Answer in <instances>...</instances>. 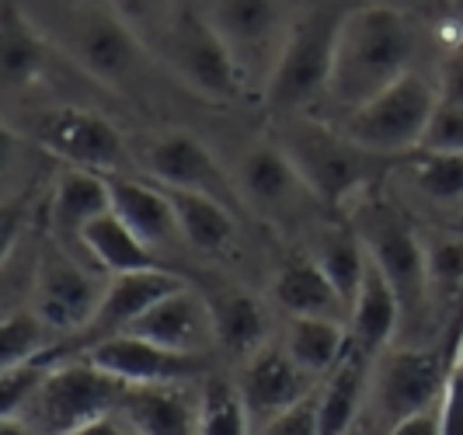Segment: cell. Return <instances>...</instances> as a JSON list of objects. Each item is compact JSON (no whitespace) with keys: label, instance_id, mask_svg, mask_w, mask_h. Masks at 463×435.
Wrapping results in <instances>:
<instances>
[{"label":"cell","instance_id":"obj_1","mask_svg":"<svg viewBox=\"0 0 463 435\" xmlns=\"http://www.w3.org/2000/svg\"><path fill=\"white\" fill-rule=\"evenodd\" d=\"M415 49L418 24L408 11L394 4L345 7L327 101H335L342 115L359 109L373 94L411 73Z\"/></svg>","mask_w":463,"mask_h":435},{"label":"cell","instance_id":"obj_2","mask_svg":"<svg viewBox=\"0 0 463 435\" xmlns=\"http://www.w3.org/2000/svg\"><path fill=\"white\" fill-rule=\"evenodd\" d=\"M276 143L300 167L303 182L321 199L331 216H345L366 192H373L391 171H397L401 157H383L363 150L359 143L314 115H289L279 118Z\"/></svg>","mask_w":463,"mask_h":435},{"label":"cell","instance_id":"obj_3","mask_svg":"<svg viewBox=\"0 0 463 435\" xmlns=\"http://www.w3.org/2000/svg\"><path fill=\"white\" fill-rule=\"evenodd\" d=\"M342 18L345 7H310L282 32L276 67L265 80L269 115H310L331 94Z\"/></svg>","mask_w":463,"mask_h":435},{"label":"cell","instance_id":"obj_4","mask_svg":"<svg viewBox=\"0 0 463 435\" xmlns=\"http://www.w3.org/2000/svg\"><path fill=\"white\" fill-rule=\"evenodd\" d=\"M345 216L352 220L355 233L363 237V248L370 254V261L394 286L397 299H401V310H404V335H411L432 314V307H429V279H425L421 227L397 206L394 199L380 195L376 188L366 192Z\"/></svg>","mask_w":463,"mask_h":435},{"label":"cell","instance_id":"obj_5","mask_svg":"<svg viewBox=\"0 0 463 435\" xmlns=\"http://www.w3.org/2000/svg\"><path fill=\"white\" fill-rule=\"evenodd\" d=\"M7 129L70 167H84L98 175H143L122 129L94 109L52 105L28 112L22 122H7Z\"/></svg>","mask_w":463,"mask_h":435},{"label":"cell","instance_id":"obj_6","mask_svg":"<svg viewBox=\"0 0 463 435\" xmlns=\"http://www.w3.org/2000/svg\"><path fill=\"white\" fill-rule=\"evenodd\" d=\"M446 380H449V363L439 345L383 348L373 359L366 408L355 429H363L366 435H391L404 418L442 401Z\"/></svg>","mask_w":463,"mask_h":435},{"label":"cell","instance_id":"obj_7","mask_svg":"<svg viewBox=\"0 0 463 435\" xmlns=\"http://www.w3.org/2000/svg\"><path fill=\"white\" fill-rule=\"evenodd\" d=\"M126 390V380L94 366L91 359H70L49 369L39 390L11 418H18L35 435H73L105 414H116Z\"/></svg>","mask_w":463,"mask_h":435},{"label":"cell","instance_id":"obj_8","mask_svg":"<svg viewBox=\"0 0 463 435\" xmlns=\"http://www.w3.org/2000/svg\"><path fill=\"white\" fill-rule=\"evenodd\" d=\"M439 109V88L429 84L421 73H404L391 88L373 94L359 109L338 115V129L363 150L383 157H404L418 150Z\"/></svg>","mask_w":463,"mask_h":435},{"label":"cell","instance_id":"obj_9","mask_svg":"<svg viewBox=\"0 0 463 435\" xmlns=\"http://www.w3.org/2000/svg\"><path fill=\"white\" fill-rule=\"evenodd\" d=\"M164 60L178 73V80L213 105H233L248 91V70L241 67L231 43L220 35L213 18L182 11L167 35Z\"/></svg>","mask_w":463,"mask_h":435},{"label":"cell","instance_id":"obj_10","mask_svg":"<svg viewBox=\"0 0 463 435\" xmlns=\"http://www.w3.org/2000/svg\"><path fill=\"white\" fill-rule=\"evenodd\" d=\"M182 282H188L185 272H137V275H112L109 279V289L98 303L88 321L80 324L73 335L67 338H56L49 345L43 355H35L39 363L46 366H60V363H70V359H84L91 348L112 342L118 335H126L133 324L171 289H178Z\"/></svg>","mask_w":463,"mask_h":435},{"label":"cell","instance_id":"obj_11","mask_svg":"<svg viewBox=\"0 0 463 435\" xmlns=\"http://www.w3.org/2000/svg\"><path fill=\"white\" fill-rule=\"evenodd\" d=\"M109 289L105 272H98L84 258L67 251L60 241L49 237L39 248L35 269H32V307L49 324L56 338L73 335L80 324L98 310V303Z\"/></svg>","mask_w":463,"mask_h":435},{"label":"cell","instance_id":"obj_12","mask_svg":"<svg viewBox=\"0 0 463 435\" xmlns=\"http://www.w3.org/2000/svg\"><path fill=\"white\" fill-rule=\"evenodd\" d=\"M137 161L143 164L139 171L146 178L171 184V188H185V192L209 195V199L231 206L244 223L251 220V209H248L241 188H237V178H231L223 171V164L216 161V154L209 150L203 139L185 133V129L161 133V137H154L150 143H143Z\"/></svg>","mask_w":463,"mask_h":435},{"label":"cell","instance_id":"obj_13","mask_svg":"<svg viewBox=\"0 0 463 435\" xmlns=\"http://www.w3.org/2000/svg\"><path fill=\"white\" fill-rule=\"evenodd\" d=\"M237 188L251 216H261L269 223H297L307 209H325L279 143H258L241 157Z\"/></svg>","mask_w":463,"mask_h":435},{"label":"cell","instance_id":"obj_14","mask_svg":"<svg viewBox=\"0 0 463 435\" xmlns=\"http://www.w3.org/2000/svg\"><path fill=\"white\" fill-rule=\"evenodd\" d=\"M233 380L241 387L255 429L289 411L293 404H300L303 397H310L321 387V380H314L307 369L297 366V359L286 352L282 342L261 345L251 359H244L233 369Z\"/></svg>","mask_w":463,"mask_h":435},{"label":"cell","instance_id":"obj_15","mask_svg":"<svg viewBox=\"0 0 463 435\" xmlns=\"http://www.w3.org/2000/svg\"><path fill=\"white\" fill-rule=\"evenodd\" d=\"M84 359L109 369L126 383H199L213 369H220L216 355L175 352L157 342H146L139 335H118L112 342L91 348Z\"/></svg>","mask_w":463,"mask_h":435},{"label":"cell","instance_id":"obj_16","mask_svg":"<svg viewBox=\"0 0 463 435\" xmlns=\"http://www.w3.org/2000/svg\"><path fill=\"white\" fill-rule=\"evenodd\" d=\"M73 56L94 80L122 91L143 63V46L116 11L84 7L73 22Z\"/></svg>","mask_w":463,"mask_h":435},{"label":"cell","instance_id":"obj_17","mask_svg":"<svg viewBox=\"0 0 463 435\" xmlns=\"http://www.w3.org/2000/svg\"><path fill=\"white\" fill-rule=\"evenodd\" d=\"M126 335H139L146 342H157L175 352H195V355H220L216 348V324L203 289L188 279L178 289L164 293Z\"/></svg>","mask_w":463,"mask_h":435},{"label":"cell","instance_id":"obj_18","mask_svg":"<svg viewBox=\"0 0 463 435\" xmlns=\"http://www.w3.org/2000/svg\"><path fill=\"white\" fill-rule=\"evenodd\" d=\"M105 182H109V195H112V213L137 233L143 244H150L164 258L178 254V248H185V237H182V227H178V213L171 206L161 182H154L146 175H105Z\"/></svg>","mask_w":463,"mask_h":435},{"label":"cell","instance_id":"obj_19","mask_svg":"<svg viewBox=\"0 0 463 435\" xmlns=\"http://www.w3.org/2000/svg\"><path fill=\"white\" fill-rule=\"evenodd\" d=\"M206 297L209 310H213V324H216V348L220 355H227L233 366H241L244 359H251L261 345H269V310L265 303L237 286L231 279L213 275L209 286H199Z\"/></svg>","mask_w":463,"mask_h":435},{"label":"cell","instance_id":"obj_20","mask_svg":"<svg viewBox=\"0 0 463 435\" xmlns=\"http://www.w3.org/2000/svg\"><path fill=\"white\" fill-rule=\"evenodd\" d=\"M213 24L231 43L241 67H265L272 73L279 56V32H282V0H216L213 4ZM269 80V77H265Z\"/></svg>","mask_w":463,"mask_h":435},{"label":"cell","instance_id":"obj_21","mask_svg":"<svg viewBox=\"0 0 463 435\" xmlns=\"http://www.w3.org/2000/svg\"><path fill=\"white\" fill-rule=\"evenodd\" d=\"M109 209H112V195H109L105 175L63 164V171L52 182V195H49V237L60 241L77 258H84L88 265H94L88 251H84V244H80V233H84V227L91 223L94 216H101Z\"/></svg>","mask_w":463,"mask_h":435},{"label":"cell","instance_id":"obj_22","mask_svg":"<svg viewBox=\"0 0 463 435\" xmlns=\"http://www.w3.org/2000/svg\"><path fill=\"white\" fill-rule=\"evenodd\" d=\"M118 414L139 435H199V383H129Z\"/></svg>","mask_w":463,"mask_h":435},{"label":"cell","instance_id":"obj_23","mask_svg":"<svg viewBox=\"0 0 463 435\" xmlns=\"http://www.w3.org/2000/svg\"><path fill=\"white\" fill-rule=\"evenodd\" d=\"M272 303L286 317H331L345 321L352 307L310 254H286L272 279Z\"/></svg>","mask_w":463,"mask_h":435},{"label":"cell","instance_id":"obj_24","mask_svg":"<svg viewBox=\"0 0 463 435\" xmlns=\"http://www.w3.org/2000/svg\"><path fill=\"white\" fill-rule=\"evenodd\" d=\"M171 206L178 213V227L185 237V251L199 254L206 261H223L237 251V230H241V216L231 206L199 195V192H185V188H171L164 184Z\"/></svg>","mask_w":463,"mask_h":435},{"label":"cell","instance_id":"obj_25","mask_svg":"<svg viewBox=\"0 0 463 435\" xmlns=\"http://www.w3.org/2000/svg\"><path fill=\"white\" fill-rule=\"evenodd\" d=\"M397 331H404L401 299H397L394 286L387 282V275L370 261L363 289H359V297L352 303V314H348V345L355 352L376 359L383 348H391Z\"/></svg>","mask_w":463,"mask_h":435},{"label":"cell","instance_id":"obj_26","mask_svg":"<svg viewBox=\"0 0 463 435\" xmlns=\"http://www.w3.org/2000/svg\"><path fill=\"white\" fill-rule=\"evenodd\" d=\"M80 244H84L88 258H91L94 265H98L105 275L164 272V269L182 272V269H175L164 254L154 251L150 244H143V241H139L137 233L118 220L112 209H109V213H101V216H94L91 223L84 227Z\"/></svg>","mask_w":463,"mask_h":435},{"label":"cell","instance_id":"obj_27","mask_svg":"<svg viewBox=\"0 0 463 435\" xmlns=\"http://www.w3.org/2000/svg\"><path fill=\"white\" fill-rule=\"evenodd\" d=\"M373 359L348 345L345 359L327 373L317 387V425L321 435H348L359 425V414L366 408Z\"/></svg>","mask_w":463,"mask_h":435},{"label":"cell","instance_id":"obj_28","mask_svg":"<svg viewBox=\"0 0 463 435\" xmlns=\"http://www.w3.org/2000/svg\"><path fill=\"white\" fill-rule=\"evenodd\" d=\"M397 175L415 188L425 206L446 216H463V154L418 147L397 161Z\"/></svg>","mask_w":463,"mask_h":435},{"label":"cell","instance_id":"obj_29","mask_svg":"<svg viewBox=\"0 0 463 435\" xmlns=\"http://www.w3.org/2000/svg\"><path fill=\"white\" fill-rule=\"evenodd\" d=\"M4 84L7 91H28L52 67V49L35 22L18 7V0L4 4Z\"/></svg>","mask_w":463,"mask_h":435},{"label":"cell","instance_id":"obj_30","mask_svg":"<svg viewBox=\"0 0 463 435\" xmlns=\"http://www.w3.org/2000/svg\"><path fill=\"white\" fill-rule=\"evenodd\" d=\"M421 248H425V279H429V307L442 324L449 317L453 303L463 289V230L460 227H421ZM439 342V338H436Z\"/></svg>","mask_w":463,"mask_h":435},{"label":"cell","instance_id":"obj_31","mask_svg":"<svg viewBox=\"0 0 463 435\" xmlns=\"http://www.w3.org/2000/svg\"><path fill=\"white\" fill-rule=\"evenodd\" d=\"M282 345L297 359V366L307 369L314 380H325L345 359L348 324L331 317H289Z\"/></svg>","mask_w":463,"mask_h":435},{"label":"cell","instance_id":"obj_32","mask_svg":"<svg viewBox=\"0 0 463 435\" xmlns=\"http://www.w3.org/2000/svg\"><path fill=\"white\" fill-rule=\"evenodd\" d=\"M314 261L325 269V275L335 282V289L345 297V303L352 307L359 289H363V279L370 269V254L363 248V237L355 233L348 216H338L335 223H327L314 244Z\"/></svg>","mask_w":463,"mask_h":435},{"label":"cell","instance_id":"obj_33","mask_svg":"<svg viewBox=\"0 0 463 435\" xmlns=\"http://www.w3.org/2000/svg\"><path fill=\"white\" fill-rule=\"evenodd\" d=\"M251 414L233 373L213 369L199 380V435H251Z\"/></svg>","mask_w":463,"mask_h":435},{"label":"cell","instance_id":"obj_34","mask_svg":"<svg viewBox=\"0 0 463 435\" xmlns=\"http://www.w3.org/2000/svg\"><path fill=\"white\" fill-rule=\"evenodd\" d=\"M52 342H56V335H52L49 324L35 314L32 303L11 307V310L4 314V324H0V355H4V366H18V363L35 359V355H43Z\"/></svg>","mask_w":463,"mask_h":435},{"label":"cell","instance_id":"obj_35","mask_svg":"<svg viewBox=\"0 0 463 435\" xmlns=\"http://www.w3.org/2000/svg\"><path fill=\"white\" fill-rule=\"evenodd\" d=\"M49 369L52 366L39 363V359H28V363H18V366H4V376H0V418H11V414L22 411V404L39 390Z\"/></svg>","mask_w":463,"mask_h":435},{"label":"cell","instance_id":"obj_36","mask_svg":"<svg viewBox=\"0 0 463 435\" xmlns=\"http://www.w3.org/2000/svg\"><path fill=\"white\" fill-rule=\"evenodd\" d=\"M255 435H321V425H317V390L310 397H303L300 404H293L289 411H282L272 421L258 425Z\"/></svg>","mask_w":463,"mask_h":435},{"label":"cell","instance_id":"obj_37","mask_svg":"<svg viewBox=\"0 0 463 435\" xmlns=\"http://www.w3.org/2000/svg\"><path fill=\"white\" fill-rule=\"evenodd\" d=\"M421 147H432V150H460L463 154V109L457 105H442L436 109V118L429 126V137Z\"/></svg>","mask_w":463,"mask_h":435},{"label":"cell","instance_id":"obj_38","mask_svg":"<svg viewBox=\"0 0 463 435\" xmlns=\"http://www.w3.org/2000/svg\"><path fill=\"white\" fill-rule=\"evenodd\" d=\"M442 435H463V345L442 390Z\"/></svg>","mask_w":463,"mask_h":435},{"label":"cell","instance_id":"obj_39","mask_svg":"<svg viewBox=\"0 0 463 435\" xmlns=\"http://www.w3.org/2000/svg\"><path fill=\"white\" fill-rule=\"evenodd\" d=\"M439 101L463 109V39L453 43L439 67Z\"/></svg>","mask_w":463,"mask_h":435},{"label":"cell","instance_id":"obj_40","mask_svg":"<svg viewBox=\"0 0 463 435\" xmlns=\"http://www.w3.org/2000/svg\"><path fill=\"white\" fill-rule=\"evenodd\" d=\"M436 345L442 348L446 363L453 366V359H457V352H460V345H463V289H460V297H457V303H453V310H449L446 324H442V335Z\"/></svg>","mask_w":463,"mask_h":435},{"label":"cell","instance_id":"obj_41","mask_svg":"<svg viewBox=\"0 0 463 435\" xmlns=\"http://www.w3.org/2000/svg\"><path fill=\"white\" fill-rule=\"evenodd\" d=\"M391 435H442V401H436L425 411L411 414V418H404Z\"/></svg>","mask_w":463,"mask_h":435},{"label":"cell","instance_id":"obj_42","mask_svg":"<svg viewBox=\"0 0 463 435\" xmlns=\"http://www.w3.org/2000/svg\"><path fill=\"white\" fill-rule=\"evenodd\" d=\"M73 435H139L137 425L133 421H126L122 414H105V418H98V421H91L88 429H80V432Z\"/></svg>","mask_w":463,"mask_h":435},{"label":"cell","instance_id":"obj_43","mask_svg":"<svg viewBox=\"0 0 463 435\" xmlns=\"http://www.w3.org/2000/svg\"><path fill=\"white\" fill-rule=\"evenodd\" d=\"M129 4H133V7H139V11L146 14V11H154V7H161V4H167V0H129Z\"/></svg>","mask_w":463,"mask_h":435},{"label":"cell","instance_id":"obj_44","mask_svg":"<svg viewBox=\"0 0 463 435\" xmlns=\"http://www.w3.org/2000/svg\"><path fill=\"white\" fill-rule=\"evenodd\" d=\"M453 14H457V22L463 24V0H453Z\"/></svg>","mask_w":463,"mask_h":435},{"label":"cell","instance_id":"obj_45","mask_svg":"<svg viewBox=\"0 0 463 435\" xmlns=\"http://www.w3.org/2000/svg\"><path fill=\"white\" fill-rule=\"evenodd\" d=\"M348 435H366V432H363V429H352V432H348Z\"/></svg>","mask_w":463,"mask_h":435}]
</instances>
